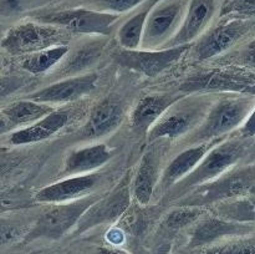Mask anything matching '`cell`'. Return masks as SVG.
<instances>
[{
  "label": "cell",
  "mask_w": 255,
  "mask_h": 254,
  "mask_svg": "<svg viewBox=\"0 0 255 254\" xmlns=\"http://www.w3.org/2000/svg\"><path fill=\"white\" fill-rule=\"evenodd\" d=\"M144 1L147 0H84L86 7L117 15L137 9Z\"/></svg>",
  "instance_id": "obj_29"
},
{
  "label": "cell",
  "mask_w": 255,
  "mask_h": 254,
  "mask_svg": "<svg viewBox=\"0 0 255 254\" xmlns=\"http://www.w3.org/2000/svg\"><path fill=\"white\" fill-rule=\"evenodd\" d=\"M254 84L255 75L248 71H241L238 69H216L191 77L186 84L182 85L181 90L187 92L229 91L248 95Z\"/></svg>",
  "instance_id": "obj_12"
},
{
  "label": "cell",
  "mask_w": 255,
  "mask_h": 254,
  "mask_svg": "<svg viewBox=\"0 0 255 254\" xmlns=\"http://www.w3.org/2000/svg\"><path fill=\"white\" fill-rule=\"evenodd\" d=\"M70 119L71 116H70L69 110H55L46 117L32 124L31 126L12 132L9 137V143L19 146V144H30L44 141L64 128Z\"/></svg>",
  "instance_id": "obj_19"
},
{
  "label": "cell",
  "mask_w": 255,
  "mask_h": 254,
  "mask_svg": "<svg viewBox=\"0 0 255 254\" xmlns=\"http://www.w3.org/2000/svg\"><path fill=\"white\" fill-rule=\"evenodd\" d=\"M221 17L248 20L255 16V0H228L221 7Z\"/></svg>",
  "instance_id": "obj_30"
},
{
  "label": "cell",
  "mask_w": 255,
  "mask_h": 254,
  "mask_svg": "<svg viewBox=\"0 0 255 254\" xmlns=\"http://www.w3.org/2000/svg\"><path fill=\"white\" fill-rule=\"evenodd\" d=\"M97 254H129L127 252L119 248H109V247H100L97 249Z\"/></svg>",
  "instance_id": "obj_35"
},
{
  "label": "cell",
  "mask_w": 255,
  "mask_h": 254,
  "mask_svg": "<svg viewBox=\"0 0 255 254\" xmlns=\"http://www.w3.org/2000/svg\"><path fill=\"white\" fill-rule=\"evenodd\" d=\"M244 154V143L241 139H231L207 152L198 166L183 179L174 184V193L182 196L193 187L209 183L222 177L229 168L236 166Z\"/></svg>",
  "instance_id": "obj_5"
},
{
  "label": "cell",
  "mask_w": 255,
  "mask_h": 254,
  "mask_svg": "<svg viewBox=\"0 0 255 254\" xmlns=\"http://www.w3.org/2000/svg\"><path fill=\"white\" fill-rule=\"evenodd\" d=\"M55 110L56 109L49 104H42L29 99L19 100L1 110V127L24 128L46 117Z\"/></svg>",
  "instance_id": "obj_23"
},
{
  "label": "cell",
  "mask_w": 255,
  "mask_h": 254,
  "mask_svg": "<svg viewBox=\"0 0 255 254\" xmlns=\"http://www.w3.org/2000/svg\"><path fill=\"white\" fill-rule=\"evenodd\" d=\"M124 120L122 105L115 99L100 101L91 109L86 124L79 131L80 138H101L119 128Z\"/></svg>",
  "instance_id": "obj_16"
},
{
  "label": "cell",
  "mask_w": 255,
  "mask_h": 254,
  "mask_svg": "<svg viewBox=\"0 0 255 254\" xmlns=\"http://www.w3.org/2000/svg\"><path fill=\"white\" fill-rule=\"evenodd\" d=\"M251 21L244 19H228L204 32L194 47V55L198 61L212 59L223 54L236 45L251 30Z\"/></svg>",
  "instance_id": "obj_11"
},
{
  "label": "cell",
  "mask_w": 255,
  "mask_h": 254,
  "mask_svg": "<svg viewBox=\"0 0 255 254\" xmlns=\"http://www.w3.org/2000/svg\"><path fill=\"white\" fill-rule=\"evenodd\" d=\"M201 214V207L182 206L181 208L174 209L167 216L166 221L163 222L164 231L169 233H176L179 229L196 222Z\"/></svg>",
  "instance_id": "obj_27"
},
{
  "label": "cell",
  "mask_w": 255,
  "mask_h": 254,
  "mask_svg": "<svg viewBox=\"0 0 255 254\" xmlns=\"http://www.w3.org/2000/svg\"><path fill=\"white\" fill-rule=\"evenodd\" d=\"M201 254H255V238H237L214 244L207 247Z\"/></svg>",
  "instance_id": "obj_28"
},
{
  "label": "cell",
  "mask_w": 255,
  "mask_h": 254,
  "mask_svg": "<svg viewBox=\"0 0 255 254\" xmlns=\"http://www.w3.org/2000/svg\"><path fill=\"white\" fill-rule=\"evenodd\" d=\"M27 0H0V10L2 16L16 14L21 11L26 5Z\"/></svg>",
  "instance_id": "obj_31"
},
{
  "label": "cell",
  "mask_w": 255,
  "mask_h": 254,
  "mask_svg": "<svg viewBox=\"0 0 255 254\" xmlns=\"http://www.w3.org/2000/svg\"><path fill=\"white\" fill-rule=\"evenodd\" d=\"M106 239L114 247H119L125 243V232L120 228H111L106 233Z\"/></svg>",
  "instance_id": "obj_34"
},
{
  "label": "cell",
  "mask_w": 255,
  "mask_h": 254,
  "mask_svg": "<svg viewBox=\"0 0 255 254\" xmlns=\"http://www.w3.org/2000/svg\"><path fill=\"white\" fill-rule=\"evenodd\" d=\"M255 107V96L241 95L237 97H226L213 104L204 121L191 134L189 142H204L218 138L239 126H243L246 120Z\"/></svg>",
  "instance_id": "obj_1"
},
{
  "label": "cell",
  "mask_w": 255,
  "mask_h": 254,
  "mask_svg": "<svg viewBox=\"0 0 255 254\" xmlns=\"http://www.w3.org/2000/svg\"><path fill=\"white\" fill-rule=\"evenodd\" d=\"M71 32L44 22L22 21L7 30L1 47L14 56L24 57L41 50L67 45Z\"/></svg>",
  "instance_id": "obj_2"
},
{
  "label": "cell",
  "mask_w": 255,
  "mask_h": 254,
  "mask_svg": "<svg viewBox=\"0 0 255 254\" xmlns=\"http://www.w3.org/2000/svg\"><path fill=\"white\" fill-rule=\"evenodd\" d=\"M193 44L174 47H164L158 50L147 49H119L114 54L117 64L122 67L141 72L148 77L158 76L161 72L176 64L188 51Z\"/></svg>",
  "instance_id": "obj_9"
},
{
  "label": "cell",
  "mask_w": 255,
  "mask_h": 254,
  "mask_svg": "<svg viewBox=\"0 0 255 254\" xmlns=\"http://www.w3.org/2000/svg\"><path fill=\"white\" fill-rule=\"evenodd\" d=\"M182 96L177 95H149L138 100L132 110L131 121L132 128L137 133H148L154 124L166 114L167 110Z\"/></svg>",
  "instance_id": "obj_18"
},
{
  "label": "cell",
  "mask_w": 255,
  "mask_h": 254,
  "mask_svg": "<svg viewBox=\"0 0 255 254\" xmlns=\"http://www.w3.org/2000/svg\"><path fill=\"white\" fill-rule=\"evenodd\" d=\"M99 76L96 74H84L80 76L59 80L36 92L26 95L25 99L42 104H67L87 96L96 90Z\"/></svg>",
  "instance_id": "obj_13"
},
{
  "label": "cell",
  "mask_w": 255,
  "mask_h": 254,
  "mask_svg": "<svg viewBox=\"0 0 255 254\" xmlns=\"http://www.w3.org/2000/svg\"><path fill=\"white\" fill-rule=\"evenodd\" d=\"M239 60L244 66L255 69V39L246 45L239 55Z\"/></svg>",
  "instance_id": "obj_32"
},
{
  "label": "cell",
  "mask_w": 255,
  "mask_h": 254,
  "mask_svg": "<svg viewBox=\"0 0 255 254\" xmlns=\"http://www.w3.org/2000/svg\"><path fill=\"white\" fill-rule=\"evenodd\" d=\"M106 39L90 40L75 47V50L70 49L69 54L65 56L64 62L61 64L60 69L55 72L60 80L66 79V77H74L84 75L87 69L96 64L104 52L106 46Z\"/></svg>",
  "instance_id": "obj_20"
},
{
  "label": "cell",
  "mask_w": 255,
  "mask_h": 254,
  "mask_svg": "<svg viewBox=\"0 0 255 254\" xmlns=\"http://www.w3.org/2000/svg\"><path fill=\"white\" fill-rule=\"evenodd\" d=\"M212 105L206 96L181 97L152 126L147 136L149 141L159 138L176 139L192 131L204 121Z\"/></svg>",
  "instance_id": "obj_3"
},
{
  "label": "cell",
  "mask_w": 255,
  "mask_h": 254,
  "mask_svg": "<svg viewBox=\"0 0 255 254\" xmlns=\"http://www.w3.org/2000/svg\"><path fill=\"white\" fill-rule=\"evenodd\" d=\"M157 169L158 158L153 151H148L142 156L133 179V196L141 206L151 202L157 188Z\"/></svg>",
  "instance_id": "obj_24"
},
{
  "label": "cell",
  "mask_w": 255,
  "mask_h": 254,
  "mask_svg": "<svg viewBox=\"0 0 255 254\" xmlns=\"http://www.w3.org/2000/svg\"><path fill=\"white\" fill-rule=\"evenodd\" d=\"M111 158L112 151L105 143H95L75 149L65 159L61 176L71 177L91 173L106 164Z\"/></svg>",
  "instance_id": "obj_22"
},
{
  "label": "cell",
  "mask_w": 255,
  "mask_h": 254,
  "mask_svg": "<svg viewBox=\"0 0 255 254\" xmlns=\"http://www.w3.org/2000/svg\"><path fill=\"white\" fill-rule=\"evenodd\" d=\"M214 11H216L214 0H189L181 27L164 47L193 44L194 40L199 39V36L203 35L204 30L207 29L213 17Z\"/></svg>",
  "instance_id": "obj_15"
},
{
  "label": "cell",
  "mask_w": 255,
  "mask_h": 254,
  "mask_svg": "<svg viewBox=\"0 0 255 254\" xmlns=\"http://www.w3.org/2000/svg\"><path fill=\"white\" fill-rule=\"evenodd\" d=\"M241 133L243 138H249V137L255 136V107L248 116V119L246 120L243 126L241 127Z\"/></svg>",
  "instance_id": "obj_33"
},
{
  "label": "cell",
  "mask_w": 255,
  "mask_h": 254,
  "mask_svg": "<svg viewBox=\"0 0 255 254\" xmlns=\"http://www.w3.org/2000/svg\"><path fill=\"white\" fill-rule=\"evenodd\" d=\"M208 151L209 144L207 142H204V143L191 147V148H187L186 151L181 152L176 158L172 159L171 163L164 169L163 174H162L158 184H157L154 194H161L163 192L168 191L171 187H173L181 179L188 176L198 166V163L203 159V157L206 156Z\"/></svg>",
  "instance_id": "obj_21"
},
{
  "label": "cell",
  "mask_w": 255,
  "mask_h": 254,
  "mask_svg": "<svg viewBox=\"0 0 255 254\" xmlns=\"http://www.w3.org/2000/svg\"><path fill=\"white\" fill-rule=\"evenodd\" d=\"M120 15L99 11L90 7H75L36 15V21L55 25L75 34L109 36Z\"/></svg>",
  "instance_id": "obj_6"
},
{
  "label": "cell",
  "mask_w": 255,
  "mask_h": 254,
  "mask_svg": "<svg viewBox=\"0 0 255 254\" xmlns=\"http://www.w3.org/2000/svg\"><path fill=\"white\" fill-rule=\"evenodd\" d=\"M99 198L90 194L76 201L55 203L54 207H50L39 217L34 227L25 236L22 243H30L41 238L51 241L62 238L70 229L77 226L85 212Z\"/></svg>",
  "instance_id": "obj_4"
},
{
  "label": "cell",
  "mask_w": 255,
  "mask_h": 254,
  "mask_svg": "<svg viewBox=\"0 0 255 254\" xmlns=\"http://www.w3.org/2000/svg\"><path fill=\"white\" fill-rule=\"evenodd\" d=\"M253 231L248 224L222 217H208L199 222L189 237L188 248L209 247L226 237H244Z\"/></svg>",
  "instance_id": "obj_17"
},
{
  "label": "cell",
  "mask_w": 255,
  "mask_h": 254,
  "mask_svg": "<svg viewBox=\"0 0 255 254\" xmlns=\"http://www.w3.org/2000/svg\"><path fill=\"white\" fill-rule=\"evenodd\" d=\"M128 176L122 179L116 188L104 197H100L84 213L76 226V234L85 233L90 229L105 223L117 221L127 211L131 202Z\"/></svg>",
  "instance_id": "obj_10"
},
{
  "label": "cell",
  "mask_w": 255,
  "mask_h": 254,
  "mask_svg": "<svg viewBox=\"0 0 255 254\" xmlns=\"http://www.w3.org/2000/svg\"><path fill=\"white\" fill-rule=\"evenodd\" d=\"M188 4L184 0H162L149 14L144 25L142 46L147 50L163 49L183 22Z\"/></svg>",
  "instance_id": "obj_7"
},
{
  "label": "cell",
  "mask_w": 255,
  "mask_h": 254,
  "mask_svg": "<svg viewBox=\"0 0 255 254\" xmlns=\"http://www.w3.org/2000/svg\"><path fill=\"white\" fill-rule=\"evenodd\" d=\"M101 181L99 173L65 177L64 179L39 189L34 199L39 203H66L90 196Z\"/></svg>",
  "instance_id": "obj_14"
},
{
  "label": "cell",
  "mask_w": 255,
  "mask_h": 254,
  "mask_svg": "<svg viewBox=\"0 0 255 254\" xmlns=\"http://www.w3.org/2000/svg\"><path fill=\"white\" fill-rule=\"evenodd\" d=\"M254 186L255 167H247L199 186L191 197L183 201V206L203 207L223 199L242 197Z\"/></svg>",
  "instance_id": "obj_8"
},
{
  "label": "cell",
  "mask_w": 255,
  "mask_h": 254,
  "mask_svg": "<svg viewBox=\"0 0 255 254\" xmlns=\"http://www.w3.org/2000/svg\"><path fill=\"white\" fill-rule=\"evenodd\" d=\"M69 51L70 47L67 45H60V46L51 47V49L41 50V51L21 57L20 65L25 71L32 75L44 74L56 66L57 64H60L69 54Z\"/></svg>",
  "instance_id": "obj_26"
},
{
  "label": "cell",
  "mask_w": 255,
  "mask_h": 254,
  "mask_svg": "<svg viewBox=\"0 0 255 254\" xmlns=\"http://www.w3.org/2000/svg\"><path fill=\"white\" fill-rule=\"evenodd\" d=\"M248 95H251V96H255V84L253 85V86H252V89L249 90Z\"/></svg>",
  "instance_id": "obj_36"
},
{
  "label": "cell",
  "mask_w": 255,
  "mask_h": 254,
  "mask_svg": "<svg viewBox=\"0 0 255 254\" xmlns=\"http://www.w3.org/2000/svg\"><path fill=\"white\" fill-rule=\"evenodd\" d=\"M162 0H147L137 11L120 26L117 31V40L124 49H139L142 46L144 25L153 7Z\"/></svg>",
  "instance_id": "obj_25"
}]
</instances>
